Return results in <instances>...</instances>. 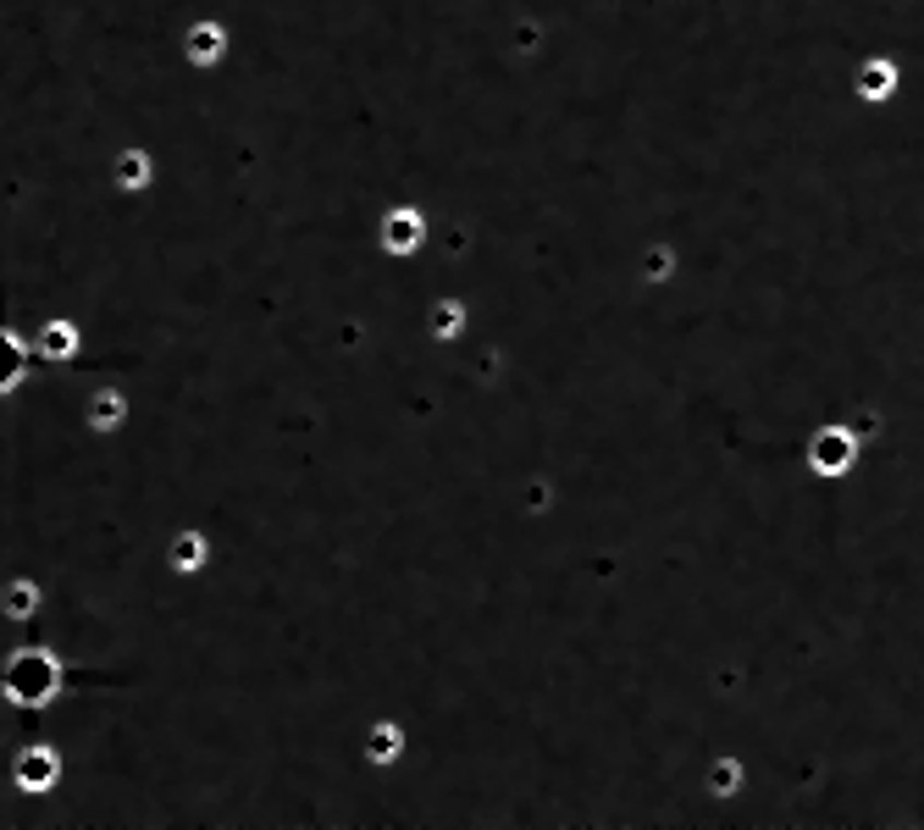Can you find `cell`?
<instances>
[{
	"instance_id": "cell-6",
	"label": "cell",
	"mask_w": 924,
	"mask_h": 830,
	"mask_svg": "<svg viewBox=\"0 0 924 830\" xmlns=\"http://www.w3.org/2000/svg\"><path fill=\"white\" fill-rule=\"evenodd\" d=\"M709 792H714V797H736V792H742V764H736V759H720V764L709 770Z\"/></svg>"
},
{
	"instance_id": "cell-2",
	"label": "cell",
	"mask_w": 924,
	"mask_h": 830,
	"mask_svg": "<svg viewBox=\"0 0 924 830\" xmlns=\"http://www.w3.org/2000/svg\"><path fill=\"white\" fill-rule=\"evenodd\" d=\"M7 687H12L17 703H45L56 692V664L45 653H17L12 671H7Z\"/></svg>"
},
{
	"instance_id": "cell-9",
	"label": "cell",
	"mask_w": 924,
	"mask_h": 830,
	"mask_svg": "<svg viewBox=\"0 0 924 830\" xmlns=\"http://www.w3.org/2000/svg\"><path fill=\"white\" fill-rule=\"evenodd\" d=\"M460 321H465L460 305H438V310H433V327H438V332H460Z\"/></svg>"
},
{
	"instance_id": "cell-7",
	"label": "cell",
	"mask_w": 924,
	"mask_h": 830,
	"mask_svg": "<svg viewBox=\"0 0 924 830\" xmlns=\"http://www.w3.org/2000/svg\"><path fill=\"white\" fill-rule=\"evenodd\" d=\"M39 349H45V355H61V360H67V355L78 349V339H72V327H67V321H50V327L39 332Z\"/></svg>"
},
{
	"instance_id": "cell-5",
	"label": "cell",
	"mask_w": 924,
	"mask_h": 830,
	"mask_svg": "<svg viewBox=\"0 0 924 830\" xmlns=\"http://www.w3.org/2000/svg\"><path fill=\"white\" fill-rule=\"evenodd\" d=\"M17 377H23V344L12 332H0V388H12Z\"/></svg>"
},
{
	"instance_id": "cell-3",
	"label": "cell",
	"mask_w": 924,
	"mask_h": 830,
	"mask_svg": "<svg viewBox=\"0 0 924 830\" xmlns=\"http://www.w3.org/2000/svg\"><path fill=\"white\" fill-rule=\"evenodd\" d=\"M17 781H23L28 792H45V786L56 781V754H45V747H28V754L17 759Z\"/></svg>"
},
{
	"instance_id": "cell-8",
	"label": "cell",
	"mask_w": 924,
	"mask_h": 830,
	"mask_svg": "<svg viewBox=\"0 0 924 830\" xmlns=\"http://www.w3.org/2000/svg\"><path fill=\"white\" fill-rule=\"evenodd\" d=\"M382 238H388V249H410L415 238H422V222H415V216H388Z\"/></svg>"
},
{
	"instance_id": "cell-4",
	"label": "cell",
	"mask_w": 924,
	"mask_h": 830,
	"mask_svg": "<svg viewBox=\"0 0 924 830\" xmlns=\"http://www.w3.org/2000/svg\"><path fill=\"white\" fill-rule=\"evenodd\" d=\"M399 747H404V736H399V725H393V720L371 725V736H366V754H371L377 764H393V759H399Z\"/></svg>"
},
{
	"instance_id": "cell-1",
	"label": "cell",
	"mask_w": 924,
	"mask_h": 830,
	"mask_svg": "<svg viewBox=\"0 0 924 830\" xmlns=\"http://www.w3.org/2000/svg\"><path fill=\"white\" fill-rule=\"evenodd\" d=\"M858 449H864V427H819L808 438V471L819 482H836L858 465Z\"/></svg>"
}]
</instances>
